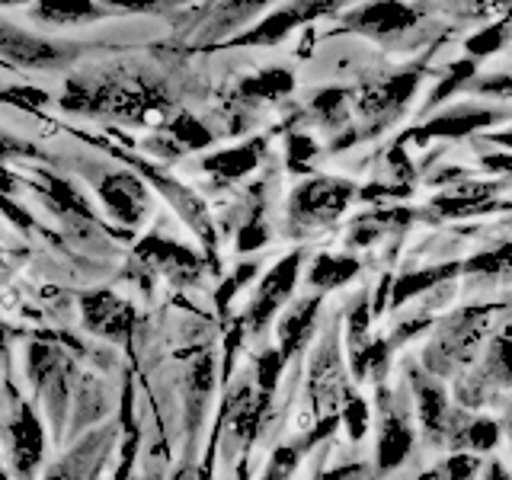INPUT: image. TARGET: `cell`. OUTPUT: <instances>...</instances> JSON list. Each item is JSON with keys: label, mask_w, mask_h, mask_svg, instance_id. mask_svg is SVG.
Instances as JSON below:
<instances>
[{"label": "cell", "mask_w": 512, "mask_h": 480, "mask_svg": "<svg viewBox=\"0 0 512 480\" xmlns=\"http://www.w3.org/2000/svg\"><path fill=\"white\" fill-rule=\"evenodd\" d=\"M164 93L141 80L122 77H87L71 80L68 93L61 96V106L71 112H112V116L141 119L144 112L164 106Z\"/></svg>", "instance_id": "6da1fadb"}, {"label": "cell", "mask_w": 512, "mask_h": 480, "mask_svg": "<svg viewBox=\"0 0 512 480\" xmlns=\"http://www.w3.org/2000/svg\"><path fill=\"white\" fill-rule=\"evenodd\" d=\"M493 317L490 304H477V308H464L455 317H448L439 327L436 340H432L423 352V365L429 375H452L455 368H461L464 362H471L477 343L484 340L487 324Z\"/></svg>", "instance_id": "7a4b0ae2"}, {"label": "cell", "mask_w": 512, "mask_h": 480, "mask_svg": "<svg viewBox=\"0 0 512 480\" xmlns=\"http://www.w3.org/2000/svg\"><path fill=\"white\" fill-rule=\"evenodd\" d=\"M352 196H356V186L349 180H336V176H311L308 183H301L292 189V199H288V212L292 221L301 228H317V224H330L340 218Z\"/></svg>", "instance_id": "3957f363"}, {"label": "cell", "mask_w": 512, "mask_h": 480, "mask_svg": "<svg viewBox=\"0 0 512 480\" xmlns=\"http://www.w3.org/2000/svg\"><path fill=\"white\" fill-rule=\"evenodd\" d=\"M506 119L503 112L496 109H480V106H458V109H445L439 116L426 119L423 125L410 128L407 135H400V144H429V141H458L468 138L480 128H487L493 122Z\"/></svg>", "instance_id": "277c9868"}, {"label": "cell", "mask_w": 512, "mask_h": 480, "mask_svg": "<svg viewBox=\"0 0 512 480\" xmlns=\"http://www.w3.org/2000/svg\"><path fill=\"white\" fill-rule=\"evenodd\" d=\"M298 269H301V250L282 256V260L266 272V279L260 282V288H256L250 311H247V327L253 333H260L288 304V298L295 292V282H298Z\"/></svg>", "instance_id": "5b68a950"}, {"label": "cell", "mask_w": 512, "mask_h": 480, "mask_svg": "<svg viewBox=\"0 0 512 480\" xmlns=\"http://www.w3.org/2000/svg\"><path fill=\"white\" fill-rule=\"evenodd\" d=\"M420 80H423V71H400V74L378 80V84H372V87H365L359 106H362V116L375 122L372 132L381 125H388L397 112L413 100Z\"/></svg>", "instance_id": "8992f818"}, {"label": "cell", "mask_w": 512, "mask_h": 480, "mask_svg": "<svg viewBox=\"0 0 512 480\" xmlns=\"http://www.w3.org/2000/svg\"><path fill=\"white\" fill-rule=\"evenodd\" d=\"M416 442V432L410 426V416L400 410L397 400L381 388V432H378V471L391 474L407 461L410 448Z\"/></svg>", "instance_id": "52a82bcc"}, {"label": "cell", "mask_w": 512, "mask_h": 480, "mask_svg": "<svg viewBox=\"0 0 512 480\" xmlns=\"http://www.w3.org/2000/svg\"><path fill=\"white\" fill-rule=\"evenodd\" d=\"M413 394H416V416H420V429L429 442H442L452 436V413H448V394L442 381L429 372H413Z\"/></svg>", "instance_id": "ba28073f"}, {"label": "cell", "mask_w": 512, "mask_h": 480, "mask_svg": "<svg viewBox=\"0 0 512 480\" xmlns=\"http://www.w3.org/2000/svg\"><path fill=\"white\" fill-rule=\"evenodd\" d=\"M506 381H512V324L493 340L487 362L471 375V381H464L458 388L461 404L477 407L490 388H500V384H506Z\"/></svg>", "instance_id": "9c48e42d"}, {"label": "cell", "mask_w": 512, "mask_h": 480, "mask_svg": "<svg viewBox=\"0 0 512 480\" xmlns=\"http://www.w3.org/2000/svg\"><path fill=\"white\" fill-rule=\"evenodd\" d=\"M416 23H420V10L407 7V4H394V0H384V4H368V7H359L356 13L346 16L349 29L365 32V36H378V39L407 32Z\"/></svg>", "instance_id": "30bf717a"}, {"label": "cell", "mask_w": 512, "mask_h": 480, "mask_svg": "<svg viewBox=\"0 0 512 480\" xmlns=\"http://www.w3.org/2000/svg\"><path fill=\"white\" fill-rule=\"evenodd\" d=\"M80 311L93 333L109 336V340H125L132 330V308L112 292H90L80 298Z\"/></svg>", "instance_id": "8fae6325"}, {"label": "cell", "mask_w": 512, "mask_h": 480, "mask_svg": "<svg viewBox=\"0 0 512 480\" xmlns=\"http://www.w3.org/2000/svg\"><path fill=\"white\" fill-rule=\"evenodd\" d=\"M100 196L109 212L125 224H138L148 212V189L135 173H109L100 183Z\"/></svg>", "instance_id": "7c38bea8"}, {"label": "cell", "mask_w": 512, "mask_h": 480, "mask_svg": "<svg viewBox=\"0 0 512 480\" xmlns=\"http://www.w3.org/2000/svg\"><path fill=\"white\" fill-rule=\"evenodd\" d=\"M0 58L23 64V68H48V64H58L68 58V48H58L45 39H36L23 29L0 26Z\"/></svg>", "instance_id": "4fadbf2b"}, {"label": "cell", "mask_w": 512, "mask_h": 480, "mask_svg": "<svg viewBox=\"0 0 512 480\" xmlns=\"http://www.w3.org/2000/svg\"><path fill=\"white\" fill-rule=\"evenodd\" d=\"M333 4H295V7H282L276 13H269L263 23H256L250 32L237 39V45H276L282 42L295 26H301L304 20H314L320 16V10H330Z\"/></svg>", "instance_id": "5bb4252c"}, {"label": "cell", "mask_w": 512, "mask_h": 480, "mask_svg": "<svg viewBox=\"0 0 512 480\" xmlns=\"http://www.w3.org/2000/svg\"><path fill=\"white\" fill-rule=\"evenodd\" d=\"M10 445H13L16 471L23 477H32L36 464L45 455V432H42V423L36 420V413L29 407H23L20 416H16V423L10 426Z\"/></svg>", "instance_id": "9a60e30c"}, {"label": "cell", "mask_w": 512, "mask_h": 480, "mask_svg": "<svg viewBox=\"0 0 512 480\" xmlns=\"http://www.w3.org/2000/svg\"><path fill=\"white\" fill-rule=\"evenodd\" d=\"M320 295L314 298H304V301H295L292 311H288L282 320H279V352L288 359H295L298 352L308 346V340L314 336V324H317V311H320Z\"/></svg>", "instance_id": "2e32d148"}, {"label": "cell", "mask_w": 512, "mask_h": 480, "mask_svg": "<svg viewBox=\"0 0 512 480\" xmlns=\"http://www.w3.org/2000/svg\"><path fill=\"white\" fill-rule=\"evenodd\" d=\"M266 154V141L263 138H253L247 144H237V148H228V151H218L212 157L202 160V170L218 176L224 183H234V180H244L247 173H253L260 167V160Z\"/></svg>", "instance_id": "e0dca14e"}, {"label": "cell", "mask_w": 512, "mask_h": 480, "mask_svg": "<svg viewBox=\"0 0 512 480\" xmlns=\"http://www.w3.org/2000/svg\"><path fill=\"white\" fill-rule=\"evenodd\" d=\"M340 378H343V362H340V330L330 327L320 340V349L314 352L311 362V388L314 397L336 394L340 391Z\"/></svg>", "instance_id": "ac0fdd59"}, {"label": "cell", "mask_w": 512, "mask_h": 480, "mask_svg": "<svg viewBox=\"0 0 512 480\" xmlns=\"http://www.w3.org/2000/svg\"><path fill=\"white\" fill-rule=\"evenodd\" d=\"M138 253H141L148 263L160 266V269L170 272V276H176V279H192V276H196V269H199L196 253L186 250V247H180V244H173V240L148 237V240H144V244L138 247Z\"/></svg>", "instance_id": "d6986e66"}, {"label": "cell", "mask_w": 512, "mask_h": 480, "mask_svg": "<svg viewBox=\"0 0 512 480\" xmlns=\"http://www.w3.org/2000/svg\"><path fill=\"white\" fill-rule=\"evenodd\" d=\"M461 266H455V263H445V266H432V269H416V272H404L397 282H394V298H391V311H397V308H404V304L410 301V298H420V295H429L432 288L436 285H442V282H448V279H455V272H458Z\"/></svg>", "instance_id": "ffe728a7"}, {"label": "cell", "mask_w": 512, "mask_h": 480, "mask_svg": "<svg viewBox=\"0 0 512 480\" xmlns=\"http://www.w3.org/2000/svg\"><path fill=\"white\" fill-rule=\"evenodd\" d=\"M359 276V260L356 256H333V253H320L314 266L308 269V285L317 292H333V288L346 285L349 279Z\"/></svg>", "instance_id": "44dd1931"}, {"label": "cell", "mask_w": 512, "mask_h": 480, "mask_svg": "<svg viewBox=\"0 0 512 480\" xmlns=\"http://www.w3.org/2000/svg\"><path fill=\"white\" fill-rule=\"evenodd\" d=\"M439 215H480L493 208V189L490 186H471V189H452L432 202Z\"/></svg>", "instance_id": "7402d4cb"}, {"label": "cell", "mask_w": 512, "mask_h": 480, "mask_svg": "<svg viewBox=\"0 0 512 480\" xmlns=\"http://www.w3.org/2000/svg\"><path fill=\"white\" fill-rule=\"evenodd\" d=\"M295 87V77L282 71V68H269L263 74H256L250 80H244L237 90L240 100H253V103H272V100H282L285 93H292Z\"/></svg>", "instance_id": "603a6c76"}, {"label": "cell", "mask_w": 512, "mask_h": 480, "mask_svg": "<svg viewBox=\"0 0 512 480\" xmlns=\"http://www.w3.org/2000/svg\"><path fill=\"white\" fill-rule=\"evenodd\" d=\"M311 112H314L317 125L327 128V132L349 125V90H343V87H327L324 93L314 96Z\"/></svg>", "instance_id": "cb8c5ba5"}, {"label": "cell", "mask_w": 512, "mask_h": 480, "mask_svg": "<svg viewBox=\"0 0 512 480\" xmlns=\"http://www.w3.org/2000/svg\"><path fill=\"white\" fill-rule=\"evenodd\" d=\"M452 445L455 448H471V452H490L500 439V423L493 420H471V423H455L452 426Z\"/></svg>", "instance_id": "d4e9b609"}, {"label": "cell", "mask_w": 512, "mask_h": 480, "mask_svg": "<svg viewBox=\"0 0 512 480\" xmlns=\"http://www.w3.org/2000/svg\"><path fill=\"white\" fill-rule=\"evenodd\" d=\"M461 272H468V276H490V279L512 276V244L471 256V260L461 263Z\"/></svg>", "instance_id": "484cf974"}, {"label": "cell", "mask_w": 512, "mask_h": 480, "mask_svg": "<svg viewBox=\"0 0 512 480\" xmlns=\"http://www.w3.org/2000/svg\"><path fill=\"white\" fill-rule=\"evenodd\" d=\"M100 7L96 4H39L36 7V20L55 23V26H71V23H87V20H100Z\"/></svg>", "instance_id": "4316f807"}, {"label": "cell", "mask_w": 512, "mask_h": 480, "mask_svg": "<svg viewBox=\"0 0 512 480\" xmlns=\"http://www.w3.org/2000/svg\"><path fill=\"white\" fill-rule=\"evenodd\" d=\"M509 36H512V20L506 16V20H500V23H493V26H487V29H480V32H474V36L464 42V52H468L471 58H487V55H493V52H500V48L509 42Z\"/></svg>", "instance_id": "83f0119b"}, {"label": "cell", "mask_w": 512, "mask_h": 480, "mask_svg": "<svg viewBox=\"0 0 512 480\" xmlns=\"http://www.w3.org/2000/svg\"><path fill=\"white\" fill-rule=\"evenodd\" d=\"M170 138L180 144V148L186 151H196V148H208V144L215 141V135L208 132V128L196 119L189 116V112H183V116H176L173 125H170Z\"/></svg>", "instance_id": "f1b7e54d"}, {"label": "cell", "mask_w": 512, "mask_h": 480, "mask_svg": "<svg viewBox=\"0 0 512 480\" xmlns=\"http://www.w3.org/2000/svg\"><path fill=\"white\" fill-rule=\"evenodd\" d=\"M45 189H48V199H52V205H58L64 215H80L84 221H90V208L87 202L77 196V192L64 183V180H55V176H45Z\"/></svg>", "instance_id": "f546056e"}, {"label": "cell", "mask_w": 512, "mask_h": 480, "mask_svg": "<svg viewBox=\"0 0 512 480\" xmlns=\"http://www.w3.org/2000/svg\"><path fill=\"white\" fill-rule=\"evenodd\" d=\"M474 74H477V64L474 61H452V64H448V77L439 80L436 93H432L429 100H426V109H432V106H439L442 100H448V96H452L458 87L468 84Z\"/></svg>", "instance_id": "4dcf8cb0"}, {"label": "cell", "mask_w": 512, "mask_h": 480, "mask_svg": "<svg viewBox=\"0 0 512 480\" xmlns=\"http://www.w3.org/2000/svg\"><path fill=\"white\" fill-rule=\"evenodd\" d=\"M282 372H285V356L279 349H266L260 356V362H256V384H260V394L272 397Z\"/></svg>", "instance_id": "1f68e13d"}, {"label": "cell", "mask_w": 512, "mask_h": 480, "mask_svg": "<svg viewBox=\"0 0 512 480\" xmlns=\"http://www.w3.org/2000/svg\"><path fill=\"white\" fill-rule=\"evenodd\" d=\"M340 420H343L346 429H349V439H352V442H359V439L365 436V429H368V404H365V397H359V394H346L343 407H340Z\"/></svg>", "instance_id": "d6a6232c"}, {"label": "cell", "mask_w": 512, "mask_h": 480, "mask_svg": "<svg viewBox=\"0 0 512 480\" xmlns=\"http://www.w3.org/2000/svg\"><path fill=\"white\" fill-rule=\"evenodd\" d=\"M480 461L468 452H455L442 461V468L436 471V480H477Z\"/></svg>", "instance_id": "836d02e7"}, {"label": "cell", "mask_w": 512, "mask_h": 480, "mask_svg": "<svg viewBox=\"0 0 512 480\" xmlns=\"http://www.w3.org/2000/svg\"><path fill=\"white\" fill-rule=\"evenodd\" d=\"M317 154V144L308 135H292L288 138V170H308V160Z\"/></svg>", "instance_id": "e575fe53"}, {"label": "cell", "mask_w": 512, "mask_h": 480, "mask_svg": "<svg viewBox=\"0 0 512 480\" xmlns=\"http://www.w3.org/2000/svg\"><path fill=\"white\" fill-rule=\"evenodd\" d=\"M253 276H256V263H244V266H240V269L234 272V276L218 288V308H221V311L228 308L231 298H234V295L240 292V288H244Z\"/></svg>", "instance_id": "d590c367"}, {"label": "cell", "mask_w": 512, "mask_h": 480, "mask_svg": "<svg viewBox=\"0 0 512 480\" xmlns=\"http://www.w3.org/2000/svg\"><path fill=\"white\" fill-rule=\"evenodd\" d=\"M269 240V231L263 228V221H250L244 231L237 234V250H256Z\"/></svg>", "instance_id": "8d00e7d4"}, {"label": "cell", "mask_w": 512, "mask_h": 480, "mask_svg": "<svg viewBox=\"0 0 512 480\" xmlns=\"http://www.w3.org/2000/svg\"><path fill=\"white\" fill-rule=\"evenodd\" d=\"M477 93H490V96H512V71L500 77H484L477 80Z\"/></svg>", "instance_id": "74e56055"}, {"label": "cell", "mask_w": 512, "mask_h": 480, "mask_svg": "<svg viewBox=\"0 0 512 480\" xmlns=\"http://www.w3.org/2000/svg\"><path fill=\"white\" fill-rule=\"evenodd\" d=\"M480 164H484L490 173L512 176V154H487V157H480Z\"/></svg>", "instance_id": "f35d334b"}, {"label": "cell", "mask_w": 512, "mask_h": 480, "mask_svg": "<svg viewBox=\"0 0 512 480\" xmlns=\"http://www.w3.org/2000/svg\"><path fill=\"white\" fill-rule=\"evenodd\" d=\"M362 474V468H336V471H324L317 474L314 480H356Z\"/></svg>", "instance_id": "ab89813d"}, {"label": "cell", "mask_w": 512, "mask_h": 480, "mask_svg": "<svg viewBox=\"0 0 512 480\" xmlns=\"http://www.w3.org/2000/svg\"><path fill=\"white\" fill-rule=\"evenodd\" d=\"M13 189H16V176L7 167H0V196H10Z\"/></svg>", "instance_id": "60d3db41"}, {"label": "cell", "mask_w": 512, "mask_h": 480, "mask_svg": "<svg viewBox=\"0 0 512 480\" xmlns=\"http://www.w3.org/2000/svg\"><path fill=\"white\" fill-rule=\"evenodd\" d=\"M484 480H512L509 474H506V468L500 461H490L487 464V474H484Z\"/></svg>", "instance_id": "b9f144b4"}, {"label": "cell", "mask_w": 512, "mask_h": 480, "mask_svg": "<svg viewBox=\"0 0 512 480\" xmlns=\"http://www.w3.org/2000/svg\"><path fill=\"white\" fill-rule=\"evenodd\" d=\"M23 148H20V144H13L10 138H4V135H0V160H7L10 154H20Z\"/></svg>", "instance_id": "7bdbcfd3"}, {"label": "cell", "mask_w": 512, "mask_h": 480, "mask_svg": "<svg viewBox=\"0 0 512 480\" xmlns=\"http://www.w3.org/2000/svg\"><path fill=\"white\" fill-rule=\"evenodd\" d=\"M490 141L503 144V148H509V151H512V128H509V132H500V135H490Z\"/></svg>", "instance_id": "ee69618b"}, {"label": "cell", "mask_w": 512, "mask_h": 480, "mask_svg": "<svg viewBox=\"0 0 512 480\" xmlns=\"http://www.w3.org/2000/svg\"><path fill=\"white\" fill-rule=\"evenodd\" d=\"M4 343H7V330L0 327V352H4Z\"/></svg>", "instance_id": "f6af8a7d"}, {"label": "cell", "mask_w": 512, "mask_h": 480, "mask_svg": "<svg viewBox=\"0 0 512 480\" xmlns=\"http://www.w3.org/2000/svg\"><path fill=\"white\" fill-rule=\"evenodd\" d=\"M0 480H7V474H4V464H0Z\"/></svg>", "instance_id": "bcb514c9"}, {"label": "cell", "mask_w": 512, "mask_h": 480, "mask_svg": "<svg viewBox=\"0 0 512 480\" xmlns=\"http://www.w3.org/2000/svg\"><path fill=\"white\" fill-rule=\"evenodd\" d=\"M509 439H512V423H509Z\"/></svg>", "instance_id": "7dc6e473"}]
</instances>
